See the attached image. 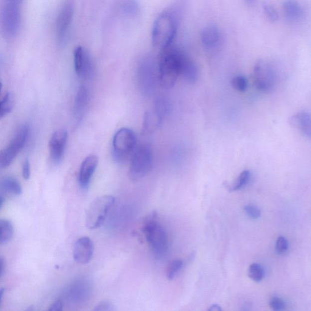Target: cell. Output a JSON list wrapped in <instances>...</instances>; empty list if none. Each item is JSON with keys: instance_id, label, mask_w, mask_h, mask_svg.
<instances>
[{"instance_id": "cell-1", "label": "cell", "mask_w": 311, "mask_h": 311, "mask_svg": "<svg viewBox=\"0 0 311 311\" xmlns=\"http://www.w3.org/2000/svg\"><path fill=\"white\" fill-rule=\"evenodd\" d=\"M186 54L170 46L161 50L158 60V81L162 88H172L181 76L182 65Z\"/></svg>"}, {"instance_id": "cell-2", "label": "cell", "mask_w": 311, "mask_h": 311, "mask_svg": "<svg viewBox=\"0 0 311 311\" xmlns=\"http://www.w3.org/2000/svg\"><path fill=\"white\" fill-rule=\"evenodd\" d=\"M177 30V22L174 13L165 11L154 22L151 41L154 47L161 50L172 46Z\"/></svg>"}, {"instance_id": "cell-3", "label": "cell", "mask_w": 311, "mask_h": 311, "mask_svg": "<svg viewBox=\"0 0 311 311\" xmlns=\"http://www.w3.org/2000/svg\"><path fill=\"white\" fill-rule=\"evenodd\" d=\"M142 231L154 254L157 257L163 256L167 251L168 237L156 213L153 212L145 218Z\"/></svg>"}, {"instance_id": "cell-4", "label": "cell", "mask_w": 311, "mask_h": 311, "mask_svg": "<svg viewBox=\"0 0 311 311\" xmlns=\"http://www.w3.org/2000/svg\"><path fill=\"white\" fill-rule=\"evenodd\" d=\"M135 133L128 128H122L115 133L112 146V154L115 161L123 163L127 160L136 148Z\"/></svg>"}, {"instance_id": "cell-5", "label": "cell", "mask_w": 311, "mask_h": 311, "mask_svg": "<svg viewBox=\"0 0 311 311\" xmlns=\"http://www.w3.org/2000/svg\"><path fill=\"white\" fill-rule=\"evenodd\" d=\"M158 80V61L150 56L143 58L137 69V82L144 96H150Z\"/></svg>"}, {"instance_id": "cell-6", "label": "cell", "mask_w": 311, "mask_h": 311, "mask_svg": "<svg viewBox=\"0 0 311 311\" xmlns=\"http://www.w3.org/2000/svg\"><path fill=\"white\" fill-rule=\"evenodd\" d=\"M153 164L152 151L149 145L142 144L134 150L128 170L129 178L138 181L150 172Z\"/></svg>"}, {"instance_id": "cell-7", "label": "cell", "mask_w": 311, "mask_h": 311, "mask_svg": "<svg viewBox=\"0 0 311 311\" xmlns=\"http://www.w3.org/2000/svg\"><path fill=\"white\" fill-rule=\"evenodd\" d=\"M114 203L113 196L103 195L95 199L86 211V227L96 229L102 226Z\"/></svg>"}, {"instance_id": "cell-8", "label": "cell", "mask_w": 311, "mask_h": 311, "mask_svg": "<svg viewBox=\"0 0 311 311\" xmlns=\"http://www.w3.org/2000/svg\"><path fill=\"white\" fill-rule=\"evenodd\" d=\"M172 111V104L165 97H160L155 101L151 110L146 112L143 119L142 130L144 133L154 132L162 125L164 120Z\"/></svg>"}, {"instance_id": "cell-9", "label": "cell", "mask_w": 311, "mask_h": 311, "mask_svg": "<svg viewBox=\"0 0 311 311\" xmlns=\"http://www.w3.org/2000/svg\"><path fill=\"white\" fill-rule=\"evenodd\" d=\"M253 78L257 89L262 92H270L276 85V69L270 61L259 60L254 66Z\"/></svg>"}, {"instance_id": "cell-10", "label": "cell", "mask_w": 311, "mask_h": 311, "mask_svg": "<svg viewBox=\"0 0 311 311\" xmlns=\"http://www.w3.org/2000/svg\"><path fill=\"white\" fill-rule=\"evenodd\" d=\"M29 130L28 125L22 126L9 144L0 150V169L9 167L16 155L23 149L29 135Z\"/></svg>"}, {"instance_id": "cell-11", "label": "cell", "mask_w": 311, "mask_h": 311, "mask_svg": "<svg viewBox=\"0 0 311 311\" xmlns=\"http://www.w3.org/2000/svg\"><path fill=\"white\" fill-rule=\"evenodd\" d=\"M19 5L4 4L1 13V26L4 35L13 37L17 33L20 23Z\"/></svg>"}, {"instance_id": "cell-12", "label": "cell", "mask_w": 311, "mask_h": 311, "mask_svg": "<svg viewBox=\"0 0 311 311\" xmlns=\"http://www.w3.org/2000/svg\"><path fill=\"white\" fill-rule=\"evenodd\" d=\"M74 4L67 1L61 7L56 22V31L58 41L60 44L65 43L68 39L70 28L73 20Z\"/></svg>"}, {"instance_id": "cell-13", "label": "cell", "mask_w": 311, "mask_h": 311, "mask_svg": "<svg viewBox=\"0 0 311 311\" xmlns=\"http://www.w3.org/2000/svg\"><path fill=\"white\" fill-rule=\"evenodd\" d=\"M75 71L78 77L85 79L91 78L94 74V66L88 50L78 46L74 52Z\"/></svg>"}, {"instance_id": "cell-14", "label": "cell", "mask_w": 311, "mask_h": 311, "mask_svg": "<svg viewBox=\"0 0 311 311\" xmlns=\"http://www.w3.org/2000/svg\"><path fill=\"white\" fill-rule=\"evenodd\" d=\"M67 131L60 129L52 134L50 139L49 148L50 157L55 163H58L62 159L68 141Z\"/></svg>"}, {"instance_id": "cell-15", "label": "cell", "mask_w": 311, "mask_h": 311, "mask_svg": "<svg viewBox=\"0 0 311 311\" xmlns=\"http://www.w3.org/2000/svg\"><path fill=\"white\" fill-rule=\"evenodd\" d=\"M93 252V243L89 237L80 238L75 243L73 249L74 259L79 264H87L92 259Z\"/></svg>"}, {"instance_id": "cell-16", "label": "cell", "mask_w": 311, "mask_h": 311, "mask_svg": "<svg viewBox=\"0 0 311 311\" xmlns=\"http://www.w3.org/2000/svg\"><path fill=\"white\" fill-rule=\"evenodd\" d=\"M98 163L99 158L96 155H89L84 159L78 173V183L82 189H86L88 187Z\"/></svg>"}, {"instance_id": "cell-17", "label": "cell", "mask_w": 311, "mask_h": 311, "mask_svg": "<svg viewBox=\"0 0 311 311\" xmlns=\"http://www.w3.org/2000/svg\"><path fill=\"white\" fill-rule=\"evenodd\" d=\"M221 33L215 25H209L204 28L201 34V41L203 47L208 50H214L219 46Z\"/></svg>"}, {"instance_id": "cell-18", "label": "cell", "mask_w": 311, "mask_h": 311, "mask_svg": "<svg viewBox=\"0 0 311 311\" xmlns=\"http://www.w3.org/2000/svg\"><path fill=\"white\" fill-rule=\"evenodd\" d=\"M290 122L294 128L298 129L305 137L311 138V122L309 113L307 111H300L291 116Z\"/></svg>"}, {"instance_id": "cell-19", "label": "cell", "mask_w": 311, "mask_h": 311, "mask_svg": "<svg viewBox=\"0 0 311 311\" xmlns=\"http://www.w3.org/2000/svg\"><path fill=\"white\" fill-rule=\"evenodd\" d=\"M89 102V91L85 86H81L75 98L74 116L78 124L82 120Z\"/></svg>"}, {"instance_id": "cell-20", "label": "cell", "mask_w": 311, "mask_h": 311, "mask_svg": "<svg viewBox=\"0 0 311 311\" xmlns=\"http://www.w3.org/2000/svg\"><path fill=\"white\" fill-rule=\"evenodd\" d=\"M284 12L289 21L297 22L301 20L304 15L302 7L296 0H287L284 4Z\"/></svg>"}, {"instance_id": "cell-21", "label": "cell", "mask_w": 311, "mask_h": 311, "mask_svg": "<svg viewBox=\"0 0 311 311\" xmlns=\"http://www.w3.org/2000/svg\"><path fill=\"white\" fill-rule=\"evenodd\" d=\"M198 69L193 61L186 55L182 65L181 76L188 83L194 84L198 79Z\"/></svg>"}, {"instance_id": "cell-22", "label": "cell", "mask_w": 311, "mask_h": 311, "mask_svg": "<svg viewBox=\"0 0 311 311\" xmlns=\"http://www.w3.org/2000/svg\"><path fill=\"white\" fill-rule=\"evenodd\" d=\"M14 229L12 224L7 220L0 219V245H4L12 239Z\"/></svg>"}, {"instance_id": "cell-23", "label": "cell", "mask_w": 311, "mask_h": 311, "mask_svg": "<svg viewBox=\"0 0 311 311\" xmlns=\"http://www.w3.org/2000/svg\"><path fill=\"white\" fill-rule=\"evenodd\" d=\"M0 187L2 190L14 195L19 196L22 193V188L20 184L15 179L6 177L0 182Z\"/></svg>"}, {"instance_id": "cell-24", "label": "cell", "mask_w": 311, "mask_h": 311, "mask_svg": "<svg viewBox=\"0 0 311 311\" xmlns=\"http://www.w3.org/2000/svg\"><path fill=\"white\" fill-rule=\"evenodd\" d=\"M121 10L123 15L127 17L134 18L139 13V5L136 0H125L122 4Z\"/></svg>"}, {"instance_id": "cell-25", "label": "cell", "mask_w": 311, "mask_h": 311, "mask_svg": "<svg viewBox=\"0 0 311 311\" xmlns=\"http://www.w3.org/2000/svg\"><path fill=\"white\" fill-rule=\"evenodd\" d=\"M251 178V173L250 171L246 170L243 171L240 173L239 177L238 178L237 180L235 182V184L230 187V190L232 192L237 191L240 189H243L247 185L250 181Z\"/></svg>"}, {"instance_id": "cell-26", "label": "cell", "mask_w": 311, "mask_h": 311, "mask_svg": "<svg viewBox=\"0 0 311 311\" xmlns=\"http://www.w3.org/2000/svg\"><path fill=\"white\" fill-rule=\"evenodd\" d=\"M13 107V97L10 93H7L0 100V119L10 113Z\"/></svg>"}, {"instance_id": "cell-27", "label": "cell", "mask_w": 311, "mask_h": 311, "mask_svg": "<svg viewBox=\"0 0 311 311\" xmlns=\"http://www.w3.org/2000/svg\"><path fill=\"white\" fill-rule=\"evenodd\" d=\"M249 277L253 281L260 282L264 279L265 272L262 266L257 263H253L249 269Z\"/></svg>"}, {"instance_id": "cell-28", "label": "cell", "mask_w": 311, "mask_h": 311, "mask_svg": "<svg viewBox=\"0 0 311 311\" xmlns=\"http://www.w3.org/2000/svg\"><path fill=\"white\" fill-rule=\"evenodd\" d=\"M231 85L235 90L244 92L248 87V81L244 75H237V76L232 78Z\"/></svg>"}, {"instance_id": "cell-29", "label": "cell", "mask_w": 311, "mask_h": 311, "mask_svg": "<svg viewBox=\"0 0 311 311\" xmlns=\"http://www.w3.org/2000/svg\"><path fill=\"white\" fill-rule=\"evenodd\" d=\"M184 263L182 260H176L171 262L168 267L167 271V278L168 280H172L175 278L176 275L183 267Z\"/></svg>"}, {"instance_id": "cell-30", "label": "cell", "mask_w": 311, "mask_h": 311, "mask_svg": "<svg viewBox=\"0 0 311 311\" xmlns=\"http://www.w3.org/2000/svg\"><path fill=\"white\" fill-rule=\"evenodd\" d=\"M289 248L288 241L284 237L280 236L276 241V251L277 253L282 255L287 252Z\"/></svg>"}, {"instance_id": "cell-31", "label": "cell", "mask_w": 311, "mask_h": 311, "mask_svg": "<svg viewBox=\"0 0 311 311\" xmlns=\"http://www.w3.org/2000/svg\"><path fill=\"white\" fill-rule=\"evenodd\" d=\"M263 10H264L266 16L270 20L273 22L278 20L279 18L278 12L273 5L265 4L263 5Z\"/></svg>"}, {"instance_id": "cell-32", "label": "cell", "mask_w": 311, "mask_h": 311, "mask_svg": "<svg viewBox=\"0 0 311 311\" xmlns=\"http://www.w3.org/2000/svg\"><path fill=\"white\" fill-rule=\"evenodd\" d=\"M246 212V215L248 216L251 219L257 220L259 219L261 216V211L258 208V207L254 205H246L244 208Z\"/></svg>"}, {"instance_id": "cell-33", "label": "cell", "mask_w": 311, "mask_h": 311, "mask_svg": "<svg viewBox=\"0 0 311 311\" xmlns=\"http://www.w3.org/2000/svg\"><path fill=\"white\" fill-rule=\"evenodd\" d=\"M270 307L274 311H280L285 309L286 304L284 300L278 297H273L270 301Z\"/></svg>"}, {"instance_id": "cell-34", "label": "cell", "mask_w": 311, "mask_h": 311, "mask_svg": "<svg viewBox=\"0 0 311 311\" xmlns=\"http://www.w3.org/2000/svg\"><path fill=\"white\" fill-rule=\"evenodd\" d=\"M114 306L110 301H103L99 303L94 308V311H113Z\"/></svg>"}, {"instance_id": "cell-35", "label": "cell", "mask_w": 311, "mask_h": 311, "mask_svg": "<svg viewBox=\"0 0 311 311\" xmlns=\"http://www.w3.org/2000/svg\"><path fill=\"white\" fill-rule=\"evenodd\" d=\"M22 174L23 177L26 180H28L30 176V168L29 162L28 160L24 161L23 165V169H22Z\"/></svg>"}, {"instance_id": "cell-36", "label": "cell", "mask_w": 311, "mask_h": 311, "mask_svg": "<svg viewBox=\"0 0 311 311\" xmlns=\"http://www.w3.org/2000/svg\"><path fill=\"white\" fill-rule=\"evenodd\" d=\"M63 310V304L60 301H57L50 306L49 311H60Z\"/></svg>"}, {"instance_id": "cell-37", "label": "cell", "mask_w": 311, "mask_h": 311, "mask_svg": "<svg viewBox=\"0 0 311 311\" xmlns=\"http://www.w3.org/2000/svg\"><path fill=\"white\" fill-rule=\"evenodd\" d=\"M23 0H2L4 4H20Z\"/></svg>"}, {"instance_id": "cell-38", "label": "cell", "mask_w": 311, "mask_h": 311, "mask_svg": "<svg viewBox=\"0 0 311 311\" xmlns=\"http://www.w3.org/2000/svg\"><path fill=\"white\" fill-rule=\"evenodd\" d=\"M208 311H222V309H221L219 305L215 304V305H212V306L209 308Z\"/></svg>"}, {"instance_id": "cell-39", "label": "cell", "mask_w": 311, "mask_h": 311, "mask_svg": "<svg viewBox=\"0 0 311 311\" xmlns=\"http://www.w3.org/2000/svg\"><path fill=\"white\" fill-rule=\"evenodd\" d=\"M4 270V261L2 259H0V276Z\"/></svg>"}, {"instance_id": "cell-40", "label": "cell", "mask_w": 311, "mask_h": 311, "mask_svg": "<svg viewBox=\"0 0 311 311\" xmlns=\"http://www.w3.org/2000/svg\"><path fill=\"white\" fill-rule=\"evenodd\" d=\"M4 293V289L2 288L0 290V303H1V300L2 299V296H3Z\"/></svg>"}, {"instance_id": "cell-41", "label": "cell", "mask_w": 311, "mask_h": 311, "mask_svg": "<svg viewBox=\"0 0 311 311\" xmlns=\"http://www.w3.org/2000/svg\"><path fill=\"white\" fill-rule=\"evenodd\" d=\"M4 201V198L2 197V196H0V208H1V207L2 206V204H3Z\"/></svg>"}, {"instance_id": "cell-42", "label": "cell", "mask_w": 311, "mask_h": 311, "mask_svg": "<svg viewBox=\"0 0 311 311\" xmlns=\"http://www.w3.org/2000/svg\"><path fill=\"white\" fill-rule=\"evenodd\" d=\"M2 89V83L0 82V92H1Z\"/></svg>"}]
</instances>
